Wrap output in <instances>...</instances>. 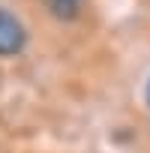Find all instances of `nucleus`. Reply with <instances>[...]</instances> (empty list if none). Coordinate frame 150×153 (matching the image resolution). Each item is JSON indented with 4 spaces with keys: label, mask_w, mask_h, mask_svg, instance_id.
Here are the masks:
<instances>
[{
    "label": "nucleus",
    "mask_w": 150,
    "mask_h": 153,
    "mask_svg": "<svg viewBox=\"0 0 150 153\" xmlns=\"http://www.w3.org/2000/svg\"><path fill=\"white\" fill-rule=\"evenodd\" d=\"M45 3H48V9L57 15V18H75V15H78V9H81V3H84V0H45Z\"/></svg>",
    "instance_id": "nucleus-2"
},
{
    "label": "nucleus",
    "mask_w": 150,
    "mask_h": 153,
    "mask_svg": "<svg viewBox=\"0 0 150 153\" xmlns=\"http://www.w3.org/2000/svg\"><path fill=\"white\" fill-rule=\"evenodd\" d=\"M27 42V33H24V24L6 12L0 9V54H18Z\"/></svg>",
    "instance_id": "nucleus-1"
},
{
    "label": "nucleus",
    "mask_w": 150,
    "mask_h": 153,
    "mask_svg": "<svg viewBox=\"0 0 150 153\" xmlns=\"http://www.w3.org/2000/svg\"><path fill=\"white\" fill-rule=\"evenodd\" d=\"M147 102H150V87H147Z\"/></svg>",
    "instance_id": "nucleus-3"
}]
</instances>
